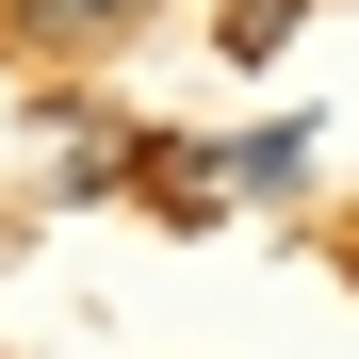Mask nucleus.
<instances>
[{
	"instance_id": "f257e3e1",
	"label": "nucleus",
	"mask_w": 359,
	"mask_h": 359,
	"mask_svg": "<svg viewBox=\"0 0 359 359\" xmlns=\"http://www.w3.org/2000/svg\"><path fill=\"white\" fill-rule=\"evenodd\" d=\"M49 180H66V196H98V180H131V131H114V114H66V131H49Z\"/></svg>"
},
{
	"instance_id": "f03ea898",
	"label": "nucleus",
	"mask_w": 359,
	"mask_h": 359,
	"mask_svg": "<svg viewBox=\"0 0 359 359\" xmlns=\"http://www.w3.org/2000/svg\"><path fill=\"white\" fill-rule=\"evenodd\" d=\"M49 33H114V17H147V0H33Z\"/></svg>"
}]
</instances>
